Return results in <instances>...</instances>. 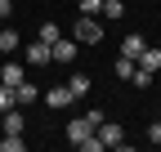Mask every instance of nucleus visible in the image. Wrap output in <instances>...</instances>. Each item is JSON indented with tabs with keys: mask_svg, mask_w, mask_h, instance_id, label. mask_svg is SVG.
I'll use <instances>...</instances> for the list:
<instances>
[{
	"mask_svg": "<svg viewBox=\"0 0 161 152\" xmlns=\"http://www.w3.org/2000/svg\"><path fill=\"white\" fill-rule=\"evenodd\" d=\"M72 31H76V36H72L76 45H98V41H103V27H98V18H94V14H80Z\"/></svg>",
	"mask_w": 161,
	"mask_h": 152,
	"instance_id": "f257e3e1",
	"label": "nucleus"
},
{
	"mask_svg": "<svg viewBox=\"0 0 161 152\" xmlns=\"http://www.w3.org/2000/svg\"><path fill=\"white\" fill-rule=\"evenodd\" d=\"M76 49H80L76 41H67V36H58V41L49 45V63H72V58H76Z\"/></svg>",
	"mask_w": 161,
	"mask_h": 152,
	"instance_id": "f03ea898",
	"label": "nucleus"
},
{
	"mask_svg": "<svg viewBox=\"0 0 161 152\" xmlns=\"http://www.w3.org/2000/svg\"><path fill=\"white\" fill-rule=\"evenodd\" d=\"M94 134L103 139V148H125V130H121L116 121H103V125L94 130Z\"/></svg>",
	"mask_w": 161,
	"mask_h": 152,
	"instance_id": "7ed1b4c3",
	"label": "nucleus"
},
{
	"mask_svg": "<svg viewBox=\"0 0 161 152\" xmlns=\"http://www.w3.org/2000/svg\"><path fill=\"white\" fill-rule=\"evenodd\" d=\"M45 103L63 112V107H72V103H76V94H72L67 85H54V90H45Z\"/></svg>",
	"mask_w": 161,
	"mask_h": 152,
	"instance_id": "20e7f679",
	"label": "nucleus"
},
{
	"mask_svg": "<svg viewBox=\"0 0 161 152\" xmlns=\"http://www.w3.org/2000/svg\"><path fill=\"white\" fill-rule=\"evenodd\" d=\"M36 99H40V90L27 81V76H23V81L14 85V103H36Z\"/></svg>",
	"mask_w": 161,
	"mask_h": 152,
	"instance_id": "39448f33",
	"label": "nucleus"
},
{
	"mask_svg": "<svg viewBox=\"0 0 161 152\" xmlns=\"http://www.w3.org/2000/svg\"><path fill=\"white\" fill-rule=\"evenodd\" d=\"M90 134H94V125H90L85 117H76V121H67V139H72V143H80V139H90Z\"/></svg>",
	"mask_w": 161,
	"mask_h": 152,
	"instance_id": "423d86ee",
	"label": "nucleus"
},
{
	"mask_svg": "<svg viewBox=\"0 0 161 152\" xmlns=\"http://www.w3.org/2000/svg\"><path fill=\"white\" fill-rule=\"evenodd\" d=\"M143 49H148V45H143V36H139V31H130L125 41H121V54H125V58H139Z\"/></svg>",
	"mask_w": 161,
	"mask_h": 152,
	"instance_id": "0eeeda50",
	"label": "nucleus"
},
{
	"mask_svg": "<svg viewBox=\"0 0 161 152\" xmlns=\"http://www.w3.org/2000/svg\"><path fill=\"white\" fill-rule=\"evenodd\" d=\"M27 58H31L36 67H45V63H49V45H45V41H40V36H36V41L27 45Z\"/></svg>",
	"mask_w": 161,
	"mask_h": 152,
	"instance_id": "6e6552de",
	"label": "nucleus"
},
{
	"mask_svg": "<svg viewBox=\"0 0 161 152\" xmlns=\"http://www.w3.org/2000/svg\"><path fill=\"white\" fill-rule=\"evenodd\" d=\"M134 67H143V72H152V76H157V67H161V49H143V54L134 58Z\"/></svg>",
	"mask_w": 161,
	"mask_h": 152,
	"instance_id": "1a4fd4ad",
	"label": "nucleus"
},
{
	"mask_svg": "<svg viewBox=\"0 0 161 152\" xmlns=\"http://www.w3.org/2000/svg\"><path fill=\"white\" fill-rule=\"evenodd\" d=\"M0 117H5V134H23V112H18V107H9V112H0Z\"/></svg>",
	"mask_w": 161,
	"mask_h": 152,
	"instance_id": "9d476101",
	"label": "nucleus"
},
{
	"mask_svg": "<svg viewBox=\"0 0 161 152\" xmlns=\"http://www.w3.org/2000/svg\"><path fill=\"white\" fill-rule=\"evenodd\" d=\"M67 90L76 94V99H85V94H90V76H85V72H72V76H67Z\"/></svg>",
	"mask_w": 161,
	"mask_h": 152,
	"instance_id": "9b49d317",
	"label": "nucleus"
},
{
	"mask_svg": "<svg viewBox=\"0 0 161 152\" xmlns=\"http://www.w3.org/2000/svg\"><path fill=\"white\" fill-rule=\"evenodd\" d=\"M18 45H23V36H18V31H9V27H0V54H14Z\"/></svg>",
	"mask_w": 161,
	"mask_h": 152,
	"instance_id": "f8f14e48",
	"label": "nucleus"
},
{
	"mask_svg": "<svg viewBox=\"0 0 161 152\" xmlns=\"http://www.w3.org/2000/svg\"><path fill=\"white\" fill-rule=\"evenodd\" d=\"M18 81H23V67H18V63H5V67H0V85H18Z\"/></svg>",
	"mask_w": 161,
	"mask_h": 152,
	"instance_id": "ddd939ff",
	"label": "nucleus"
},
{
	"mask_svg": "<svg viewBox=\"0 0 161 152\" xmlns=\"http://www.w3.org/2000/svg\"><path fill=\"white\" fill-rule=\"evenodd\" d=\"M36 36H40L45 45H54L58 36H63V27H58V23H40V27H36Z\"/></svg>",
	"mask_w": 161,
	"mask_h": 152,
	"instance_id": "4468645a",
	"label": "nucleus"
},
{
	"mask_svg": "<svg viewBox=\"0 0 161 152\" xmlns=\"http://www.w3.org/2000/svg\"><path fill=\"white\" fill-rule=\"evenodd\" d=\"M112 72L121 76V81H130V76H134V58H125V54H121V58L112 63Z\"/></svg>",
	"mask_w": 161,
	"mask_h": 152,
	"instance_id": "2eb2a0df",
	"label": "nucleus"
},
{
	"mask_svg": "<svg viewBox=\"0 0 161 152\" xmlns=\"http://www.w3.org/2000/svg\"><path fill=\"white\" fill-rule=\"evenodd\" d=\"M23 134H0V152H23Z\"/></svg>",
	"mask_w": 161,
	"mask_h": 152,
	"instance_id": "dca6fc26",
	"label": "nucleus"
},
{
	"mask_svg": "<svg viewBox=\"0 0 161 152\" xmlns=\"http://www.w3.org/2000/svg\"><path fill=\"white\" fill-rule=\"evenodd\" d=\"M130 81H134V90H148V85H152V72H143V67H134V76H130Z\"/></svg>",
	"mask_w": 161,
	"mask_h": 152,
	"instance_id": "f3484780",
	"label": "nucleus"
},
{
	"mask_svg": "<svg viewBox=\"0 0 161 152\" xmlns=\"http://www.w3.org/2000/svg\"><path fill=\"white\" fill-rule=\"evenodd\" d=\"M121 14H125L121 0H103V18H121Z\"/></svg>",
	"mask_w": 161,
	"mask_h": 152,
	"instance_id": "a211bd4d",
	"label": "nucleus"
},
{
	"mask_svg": "<svg viewBox=\"0 0 161 152\" xmlns=\"http://www.w3.org/2000/svg\"><path fill=\"white\" fill-rule=\"evenodd\" d=\"M9 107H18V103H14V90L0 85V112H9Z\"/></svg>",
	"mask_w": 161,
	"mask_h": 152,
	"instance_id": "6ab92c4d",
	"label": "nucleus"
},
{
	"mask_svg": "<svg viewBox=\"0 0 161 152\" xmlns=\"http://www.w3.org/2000/svg\"><path fill=\"white\" fill-rule=\"evenodd\" d=\"M76 5H80V14H98V9H103V0H76Z\"/></svg>",
	"mask_w": 161,
	"mask_h": 152,
	"instance_id": "aec40b11",
	"label": "nucleus"
},
{
	"mask_svg": "<svg viewBox=\"0 0 161 152\" xmlns=\"http://www.w3.org/2000/svg\"><path fill=\"white\" fill-rule=\"evenodd\" d=\"M148 143H161V121H152V125H148Z\"/></svg>",
	"mask_w": 161,
	"mask_h": 152,
	"instance_id": "412c9836",
	"label": "nucleus"
},
{
	"mask_svg": "<svg viewBox=\"0 0 161 152\" xmlns=\"http://www.w3.org/2000/svg\"><path fill=\"white\" fill-rule=\"evenodd\" d=\"M14 14V0H0V18H9Z\"/></svg>",
	"mask_w": 161,
	"mask_h": 152,
	"instance_id": "4be33fe9",
	"label": "nucleus"
}]
</instances>
